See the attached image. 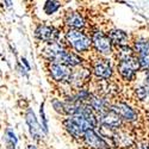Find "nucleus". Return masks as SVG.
I'll return each mask as SVG.
<instances>
[{"label":"nucleus","mask_w":149,"mask_h":149,"mask_svg":"<svg viewBox=\"0 0 149 149\" xmlns=\"http://www.w3.org/2000/svg\"><path fill=\"white\" fill-rule=\"evenodd\" d=\"M143 120H144L146 125H147V127H148V129H149V109H148V110H146V113L143 115Z\"/></svg>","instance_id":"2f4dec72"},{"label":"nucleus","mask_w":149,"mask_h":149,"mask_svg":"<svg viewBox=\"0 0 149 149\" xmlns=\"http://www.w3.org/2000/svg\"><path fill=\"white\" fill-rule=\"evenodd\" d=\"M62 41L65 42L68 49L75 52L85 57L92 54L91 37L88 30H77V29H63Z\"/></svg>","instance_id":"f03ea898"},{"label":"nucleus","mask_w":149,"mask_h":149,"mask_svg":"<svg viewBox=\"0 0 149 149\" xmlns=\"http://www.w3.org/2000/svg\"><path fill=\"white\" fill-rule=\"evenodd\" d=\"M23 115H24V122H25V124H26L28 132H29V136H30L31 141L33 143H36V144L43 142L45 135L42 131L38 117H37V115L33 111V109L28 106L25 110H24Z\"/></svg>","instance_id":"f8f14e48"},{"label":"nucleus","mask_w":149,"mask_h":149,"mask_svg":"<svg viewBox=\"0 0 149 149\" xmlns=\"http://www.w3.org/2000/svg\"><path fill=\"white\" fill-rule=\"evenodd\" d=\"M33 40L38 44H47L62 40V35H63V29L62 26H57L55 24H50L47 22L37 23L33 31Z\"/></svg>","instance_id":"423d86ee"},{"label":"nucleus","mask_w":149,"mask_h":149,"mask_svg":"<svg viewBox=\"0 0 149 149\" xmlns=\"http://www.w3.org/2000/svg\"><path fill=\"white\" fill-rule=\"evenodd\" d=\"M1 1H3L4 7H6L7 10H11L13 7V1H12V0H1Z\"/></svg>","instance_id":"7c9ffc66"},{"label":"nucleus","mask_w":149,"mask_h":149,"mask_svg":"<svg viewBox=\"0 0 149 149\" xmlns=\"http://www.w3.org/2000/svg\"><path fill=\"white\" fill-rule=\"evenodd\" d=\"M132 149H149V140L148 139H139L134 144Z\"/></svg>","instance_id":"bb28decb"},{"label":"nucleus","mask_w":149,"mask_h":149,"mask_svg":"<svg viewBox=\"0 0 149 149\" xmlns=\"http://www.w3.org/2000/svg\"><path fill=\"white\" fill-rule=\"evenodd\" d=\"M19 62L22 63V66L23 67H25L29 72H31V65H30V62H29V60L25 57V56H20V58H19Z\"/></svg>","instance_id":"c756f323"},{"label":"nucleus","mask_w":149,"mask_h":149,"mask_svg":"<svg viewBox=\"0 0 149 149\" xmlns=\"http://www.w3.org/2000/svg\"><path fill=\"white\" fill-rule=\"evenodd\" d=\"M4 139H5V146L6 149H17L18 147V137H17V134L13 130V128L7 127L4 131Z\"/></svg>","instance_id":"b1692460"},{"label":"nucleus","mask_w":149,"mask_h":149,"mask_svg":"<svg viewBox=\"0 0 149 149\" xmlns=\"http://www.w3.org/2000/svg\"><path fill=\"white\" fill-rule=\"evenodd\" d=\"M87 104L98 115V113H102V112H104V111H106L107 109H110L111 99H109L107 97L93 91V93H92V95L90 98V100L87 102Z\"/></svg>","instance_id":"6ab92c4d"},{"label":"nucleus","mask_w":149,"mask_h":149,"mask_svg":"<svg viewBox=\"0 0 149 149\" xmlns=\"http://www.w3.org/2000/svg\"><path fill=\"white\" fill-rule=\"evenodd\" d=\"M88 66L93 81H106L116 79L113 57H104L91 54L88 56Z\"/></svg>","instance_id":"7ed1b4c3"},{"label":"nucleus","mask_w":149,"mask_h":149,"mask_svg":"<svg viewBox=\"0 0 149 149\" xmlns=\"http://www.w3.org/2000/svg\"><path fill=\"white\" fill-rule=\"evenodd\" d=\"M116 1H124V0H116Z\"/></svg>","instance_id":"72a5a7b5"},{"label":"nucleus","mask_w":149,"mask_h":149,"mask_svg":"<svg viewBox=\"0 0 149 149\" xmlns=\"http://www.w3.org/2000/svg\"><path fill=\"white\" fill-rule=\"evenodd\" d=\"M130 44L134 49V53L136 56L149 54V36H144V35L132 36Z\"/></svg>","instance_id":"412c9836"},{"label":"nucleus","mask_w":149,"mask_h":149,"mask_svg":"<svg viewBox=\"0 0 149 149\" xmlns=\"http://www.w3.org/2000/svg\"><path fill=\"white\" fill-rule=\"evenodd\" d=\"M91 87L93 91L107 97L111 100L118 98L122 88V84L117 79L106 80V81H92Z\"/></svg>","instance_id":"2eb2a0df"},{"label":"nucleus","mask_w":149,"mask_h":149,"mask_svg":"<svg viewBox=\"0 0 149 149\" xmlns=\"http://www.w3.org/2000/svg\"><path fill=\"white\" fill-rule=\"evenodd\" d=\"M106 33L110 37V40L112 42L115 48L120 47V45H125V44H130L131 38H132V36L128 31L123 30L120 28H117V26L109 28L106 30Z\"/></svg>","instance_id":"a211bd4d"},{"label":"nucleus","mask_w":149,"mask_h":149,"mask_svg":"<svg viewBox=\"0 0 149 149\" xmlns=\"http://www.w3.org/2000/svg\"><path fill=\"white\" fill-rule=\"evenodd\" d=\"M136 57H137L140 70L141 72L149 70V54L148 55H142V56H136Z\"/></svg>","instance_id":"a878e982"},{"label":"nucleus","mask_w":149,"mask_h":149,"mask_svg":"<svg viewBox=\"0 0 149 149\" xmlns=\"http://www.w3.org/2000/svg\"><path fill=\"white\" fill-rule=\"evenodd\" d=\"M88 62V58L85 57L75 52L70 50V49H67L65 52L63 56L61 58V63H63L66 66H68L69 68H75V67H79V66H82V65H86Z\"/></svg>","instance_id":"aec40b11"},{"label":"nucleus","mask_w":149,"mask_h":149,"mask_svg":"<svg viewBox=\"0 0 149 149\" xmlns=\"http://www.w3.org/2000/svg\"><path fill=\"white\" fill-rule=\"evenodd\" d=\"M139 140V135L135 127L124 125L112 134L110 140L112 149H132L134 144Z\"/></svg>","instance_id":"0eeeda50"},{"label":"nucleus","mask_w":149,"mask_h":149,"mask_svg":"<svg viewBox=\"0 0 149 149\" xmlns=\"http://www.w3.org/2000/svg\"><path fill=\"white\" fill-rule=\"evenodd\" d=\"M137 80H140V81L146 86L147 91L149 92V70L141 72V73H140V77H139V79H137Z\"/></svg>","instance_id":"cd10ccee"},{"label":"nucleus","mask_w":149,"mask_h":149,"mask_svg":"<svg viewBox=\"0 0 149 149\" xmlns=\"http://www.w3.org/2000/svg\"><path fill=\"white\" fill-rule=\"evenodd\" d=\"M50 107L52 110L54 111V113L57 116V117H66V106H65V100L62 99V97H60L58 94L56 95H53L50 98Z\"/></svg>","instance_id":"5701e85b"},{"label":"nucleus","mask_w":149,"mask_h":149,"mask_svg":"<svg viewBox=\"0 0 149 149\" xmlns=\"http://www.w3.org/2000/svg\"><path fill=\"white\" fill-rule=\"evenodd\" d=\"M79 144L84 149H112L110 142L97 129L85 130Z\"/></svg>","instance_id":"ddd939ff"},{"label":"nucleus","mask_w":149,"mask_h":149,"mask_svg":"<svg viewBox=\"0 0 149 149\" xmlns=\"http://www.w3.org/2000/svg\"><path fill=\"white\" fill-rule=\"evenodd\" d=\"M16 69H17V72L19 73V75H20V77L25 78V79H28V78H29V73H30V72H29L25 67H23L19 61L17 62V65H16Z\"/></svg>","instance_id":"c85d7f7f"},{"label":"nucleus","mask_w":149,"mask_h":149,"mask_svg":"<svg viewBox=\"0 0 149 149\" xmlns=\"http://www.w3.org/2000/svg\"><path fill=\"white\" fill-rule=\"evenodd\" d=\"M70 117L75 120L84 130L97 129L98 127V117L97 113L88 106V104H78Z\"/></svg>","instance_id":"1a4fd4ad"},{"label":"nucleus","mask_w":149,"mask_h":149,"mask_svg":"<svg viewBox=\"0 0 149 149\" xmlns=\"http://www.w3.org/2000/svg\"><path fill=\"white\" fill-rule=\"evenodd\" d=\"M67 49V45L62 40L42 44L40 48V56L44 61V63L45 62H61V58Z\"/></svg>","instance_id":"4468645a"},{"label":"nucleus","mask_w":149,"mask_h":149,"mask_svg":"<svg viewBox=\"0 0 149 149\" xmlns=\"http://www.w3.org/2000/svg\"><path fill=\"white\" fill-rule=\"evenodd\" d=\"M26 149H38V147H37L36 143H29L26 146Z\"/></svg>","instance_id":"473e14b6"},{"label":"nucleus","mask_w":149,"mask_h":149,"mask_svg":"<svg viewBox=\"0 0 149 149\" xmlns=\"http://www.w3.org/2000/svg\"><path fill=\"white\" fill-rule=\"evenodd\" d=\"M110 109L115 111L120 117V119L124 122L125 125L136 128L143 120V113L141 111V107L136 105L132 100H128V99L118 97L113 100H111Z\"/></svg>","instance_id":"f257e3e1"},{"label":"nucleus","mask_w":149,"mask_h":149,"mask_svg":"<svg viewBox=\"0 0 149 149\" xmlns=\"http://www.w3.org/2000/svg\"><path fill=\"white\" fill-rule=\"evenodd\" d=\"M61 127L62 130L66 134V136L73 142L79 143L82 135L85 132V130L79 125V124L74 120L70 116H66V117H61Z\"/></svg>","instance_id":"f3484780"},{"label":"nucleus","mask_w":149,"mask_h":149,"mask_svg":"<svg viewBox=\"0 0 149 149\" xmlns=\"http://www.w3.org/2000/svg\"><path fill=\"white\" fill-rule=\"evenodd\" d=\"M38 120H40V124H41L42 131H43V134L45 135V137H47L48 134H49V118H48L47 111H45V102H44V100L40 104Z\"/></svg>","instance_id":"393cba45"},{"label":"nucleus","mask_w":149,"mask_h":149,"mask_svg":"<svg viewBox=\"0 0 149 149\" xmlns=\"http://www.w3.org/2000/svg\"><path fill=\"white\" fill-rule=\"evenodd\" d=\"M88 33L91 37L92 54L97 56L113 57L115 47L111 42L110 37L106 33V30L102 29L98 25H90Z\"/></svg>","instance_id":"20e7f679"},{"label":"nucleus","mask_w":149,"mask_h":149,"mask_svg":"<svg viewBox=\"0 0 149 149\" xmlns=\"http://www.w3.org/2000/svg\"><path fill=\"white\" fill-rule=\"evenodd\" d=\"M115 70H116V79L122 85L125 86H131L134 82L137 81L141 73L136 56L131 58L115 61Z\"/></svg>","instance_id":"39448f33"},{"label":"nucleus","mask_w":149,"mask_h":149,"mask_svg":"<svg viewBox=\"0 0 149 149\" xmlns=\"http://www.w3.org/2000/svg\"><path fill=\"white\" fill-rule=\"evenodd\" d=\"M97 117H98V125L106 128L111 131L119 130L120 128L125 125L124 122L120 119V117L111 109H107L106 111H104L102 113H98Z\"/></svg>","instance_id":"dca6fc26"},{"label":"nucleus","mask_w":149,"mask_h":149,"mask_svg":"<svg viewBox=\"0 0 149 149\" xmlns=\"http://www.w3.org/2000/svg\"><path fill=\"white\" fill-rule=\"evenodd\" d=\"M62 7H63L62 0H45L42 6V11L47 17H55L62 11Z\"/></svg>","instance_id":"4be33fe9"},{"label":"nucleus","mask_w":149,"mask_h":149,"mask_svg":"<svg viewBox=\"0 0 149 149\" xmlns=\"http://www.w3.org/2000/svg\"><path fill=\"white\" fill-rule=\"evenodd\" d=\"M62 29H77V30H88L90 22L81 11L79 10H67L61 17Z\"/></svg>","instance_id":"9d476101"},{"label":"nucleus","mask_w":149,"mask_h":149,"mask_svg":"<svg viewBox=\"0 0 149 149\" xmlns=\"http://www.w3.org/2000/svg\"><path fill=\"white\" fill-rule=\"evenodd\" d=\"M44 67L49 80L52 81L53 85H55V87L67 85L72 68L61 62H45Z\"/></svg>","instance_id":"6e6552de"},{"label":"nucleus","mask_w":149,"mask_h":149,"mask_svg":"<svg viewBox=\"0 0 149 149\" xmlns=\"http://www.w3.org/2000/svg\"><path fill=\"white\" fill-rule=\"evenodd\" d=\"M93 81L92 73L88 66V62L86 65L72 68L70 75L67 82V86L72 90H77L80 87H85V86H90Z\"/></svg>","instance_id":"9b49d317"}]
</instances>
